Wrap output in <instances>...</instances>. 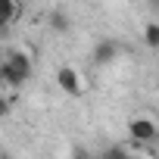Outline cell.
I'll list each match as a JSON object with an SVG mask.
<instances>
[{"label":"cell","mask_w":159,"mask_h":159,"mask_svg":"<svg viewBox=\"0 0 159 159\" xmlns=\"http://www.w3.org/2000/svg\"><path fill=\"white\" fill-rule=\"evenodd\" d=\"M0 78H3L10 88H22L31 78V56L22 53V50H13L3 62H0Z\"/></svg>","instance_id":"obj_1"},{"label":"cell","mask_w":159,"mask_h":159,"mask_svg":"<svg viewBox=\"0 0 159 159\" xmlns=\"http://www.w3.org/2000/svg\"><path fill=\"white\" fill-rule=\"evenodd\" d=\"M128 134H131V140H137V143H150V140H156L159 128H156V122H153V119L137 116V119H131V122H128Z\"/></svg>","instance_id":"obj_2"},{"label":"cell","mask_w":159,"mask_h":159,"mask_svg":"<svg viewBox=\"0 0 159 159\" xmlns=\"http://www.w3.org/2000/svg\"><path fill=\"white\" fill-rule=\"evenodd\" d=\"M56 84L69 94V97H81V78H78V72L75 69H69V66H62L59 72H56Z\"/></svg>","instance_id":"obj_3"},{"label":"cell","mask_w":159,"mask_h":159,"mask_svg":"<svg viewBox=\"0 0 159 159\" xmlns=\"http://www.w3.org/2000/svg\"><path fill=\"white\" fill-rule=\"evenodd\" d=\"M116 56H119V44L116 41H100L94 47V66H109Z\"/></svg>","instance_id":"obj_4"},{"label":"cell","mask_w":159,"mask_h":159,"mask_svg":"<svg viewBox=\"0 0 159 159\" xmlns=\"http://www.w3.org/2000/svg\"><path fill=\"white\" fill-rule=\"evenodd\" d=\"M16 19V0H0V28H7Z\"/></svg>","instance_id":"obj_5"},{"label":"cell","mask_w":159,"mask_h":159,"mask_svg":"<svg viewBox=\"0 0 159 159\" xmlns=\"http://www.w3.org/2000/svg\"><path fill=\"white\" fill-rule=\"evenodd\" d=\"M143 44H147V47H153V50H159V22L143 25Z\"/></svg>","instance_id":"obj_6"},{"label":"cell","mask_w":159,"mask_h":159,"mask_svg":"<svg viewBox=\"0 0 159 159\" xmlns=\"http://www.w3.org/2000/svg\"><path fill=\"white\" fill-rule=\"evenodd\" d=\"M50 28L53 31H69V19L62 13H50Z\"/></svg>","instance_id":"obj_7"},{"label":"cell","mask_w":159,"mask_h":159,"mask_svg":"<svg viewBox=\"0 0 159 159\" xmlns=\"http://www.w3.org/2000/svg\"><path fill=\"white\" fill-rule=\"evenodd\" d=\"M106 159H140V156H131V153H125V150H112Z\"/></svg>","instance_id":"obj_8"},{"label":"cell","mask_w":159,"mask_h":159,"mask_svg":"<svg viewBox=\"0 0 159 159\" xmlns=\"http://www.w3.org/2000/svg\"><path fill=\"white\" fill-rule=\"evenodd\" d=\"M7 116H10V100L0 97V119H7Z\"/></svg>","instance_id":"obj_9"},{"label":"cell","mask_w":159,"mask_h":159,"mask_svg":"<svg viewBox=\"0 0 159 159\" xmlns=\"http://www.w3.org/2000/svg\"><path fill=\"white\" fill-rule=\"evenodd\" d=\"M150 7H153V10H156V13H159V0H150Z\"/></svg>","instance_id":"obj_10"},{"label":"cell","mask_w":159,"mask_h":159,"mask_svg":"<svg viewBox=\"0 0 159 159\" xmlns=\"http://www.w3.org/2000/svg\"><path fill=\"white\" fill-rule=\"evenodd\" d=\"M0 159H7V156H3V153H0Z\"/></svg>","instance_id":"obj_11"}]
</instances>
